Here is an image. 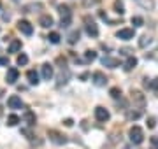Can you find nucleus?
<instances>
[{
    "label": "nucleus",
    "mask_w": 158,
    "mask_h": 149,
    "mask_svg": "<svg viewBox=\"0 0 158 149\" xmlns=\"http://www.w3.org/2000/svg\"><path fill=\"white\" fill-rule=\"evenodd\" d=\"M128 137L132 140V144H135V146L144 142V132H142L141 126H132L130 132H128Z\"/></svg>",
    "instance_id": "1"
},
{
    "label": "nucleus",
    "mask_w": 158,
    "mask_h": 149,
    "mask_svg": "<svg viewBox=\"0 0 158 149\" xmlns=\"http://www.w3.org/2000/svg\"><path fill=\"white\" fill-rule=\"evenodd\" d=\"M58 12H60V16H62L60 26L67 28L69 25H70V21H72V12H70V9H69L67 6H58Z\"/></svg>",
    "instance_id": "2"
},
{
    "label": "nucleus",
    "mask_w": 158,
    "mask_h": 149,
    "mask_svg": "<svg viewBox=\"0 0 158 149\" xmlns=\"http://www.w3.org/2000/svg\"><path fill=\"white\" fill-rule=\"evenodd\" d=\"M85 30H86V34L90 37H93V39L98 37V26H97V23L90 16H85Z\"/></svg>",
    "instance_id": "3"
},
{
    "label": "nucleus",
    "mask_w": 158,
    "mask_h": 149,
    "mask_svg": "<svg viewBox=\"0 0 158 149\" xmlns=\"http://www.w3.org/2000/svg\"><path fill=\"white\" fill-rule=\"evenodd\" d=\"M132 102L135 105L137 109H144V105H146V98L142 95V91L139 90H132Z\"/></svg>",
    "instance_id": "4"
},
{
    "label": "nucleus",
    "mask_w": 158,
    "mask_h": 149,
    "mask_svg": "<svg viewBox=\"0 0 158 149\" xmlns=\"http://www.w3.org/2000/svg\"><path fill=\"white\" fill-rule=\"evenodd\" d=\"M48 135H49L51 142L56 144V146H63V144H67V137H65V135H62L60 132H56V130H49V132H48Z\"/></svg>",
    "instance_id": "5"
},
{
    "label": "nucleus",
    "mask_w": 158,
    "mask_h": 149,
    "mask_svg": "<svg viewBox=\"0 0 158 149\" xmlns=\"http://www.w3.org/2000/svg\"><path fill=\"white\" fill-rule=\"evenodd\" d=\"M18 30H19L23 35H27V37H30V35L34 34V26H32V23L27 21V19H19V21H18Z\"/></svg>",
    "instance_id": "6"
},
{
    "label": "nucleus",
    "mask_w": 158,
    "mask_h": 149,
    "mask_svg": "<svg viewBox=\"0 0 158 149\" xmlns=\"http://www.w3.org/2000/svg\"><path fill=\"white\" fill-rule=\"evenodd\" d=\"M95 119L100 121V123H106V121L111 119V114H109V111L106 107L98 105V107H95Z\"/></svg>",
    "instance_id": "7"
},
{
    "label": "nucleus",
    "mask_w": 158,
    "mask_h": 149,
    "mask_svg": "<svg viewBox=\"0 0 158 149\" xmlns=\"http://www.w3.org/2000/svg\"><path fill=\"white\" fill-rule=\"evenodd\" d=\"M116 37L121 39V40H130V39H134V37H135V30H134V28H121V30H118Z\"/></svg>",
    "instance_id": "8"
},
{
    "label": "nucleus",
    "mask_w": 158,
    "mask_h": 149,
    "mask_svg": "<svg viewBox=\"0 0 158 149\" xmlns=\"http://www.w3.org/2000/svg\"><path fill=\"white\" fill-rule=\"evenodd\" d=\"M58 86H62V84H67L69 83V79H70V70L63 65L62 67V70H60V74H58Z\"/></svg>",
    "instance_id": "9"
},
{
    "label": "nucleus",
    "mask_w": 158,
    "mask_h": 149,
    "mask_svg": "<svg viewBox=\"0 0 158 149\" xmlns=\"http://www.w3.org/2000/svg\"><path fill=\"white\" fill-rule=\"evenodd\" d=\"M40 72H42V79L44 81H51L53 79V75H55L53 65H49V63H44V65L40 67Z\"/></svg>",
    "instance_id": "10"
},
{
    "label": "nucleus",
    "mask_w": 158,
    "mask_h": 149,
    "mask_svg": "<svg viewBox=\"0 0 158 149\" xmlns=\"http://www.w3.org/2000/svg\"><path fill=\"white\" fill-rule=\"evenodd\" d=\"M91 81H93V84H95V86H106V84H107V77L102 74V72H93Z\"/></svg>",
    "instance_id": "11"
},
{
    "label": "nucleus",
    "mask_w": 158,
    "mask_h": 149,
    "mask_svg": "<svg viewBox=\"0 0 158 149\" xmlns=\"http://www.w3.org/2000/svg\"><path fill=\"white\" fill-rule=\"evenodd\" d=\"M19 77V72H18L16 67H11V69H7V75H6V81L7 84H14Z\"/></svg>",
    "instance_id": "12"
},
{
    "label": "nucleus",
    "mask_w": 158,
    "mask_h": 149,
    "mask_svg": "<svg viewBox=\"0 0 158 149\" xmlns=\"http://www.w3.org/2000/svg\"><path fill=\"white\" fill-rule=\"evenodd\" d=\"M7 105H9V109H21L23 102L18 95H11V97L7 98Z\"/></svg>",
    "instance_id": "13"
},
{
    "label": "nucleus",
    "mask_w": 158,
    "mask_h": 149,
    "mask_svg": "<svg viewBox=\"0 0 158 149\" xmlns=\"http://www.w3.org/2000/svg\"><path fill=\"white\" fill-rule=\"evenodd\" d=\"M100 62H102L104 67H109V69H116V67H119V60L118 58H113V56H104Z\"/></svg>",
    "instance_id": "14"
},
{
    "label": "nucleus",
    "mask_w": 158,
    "mask_h": 149,
    "mask_svg": "<svg viewBox=\"0 0 158 149\" xmlns=\"http://www.w3.org/2000/svg\"><path fill=\"white\" fill-rule=\"evenodd\" d=\"M39 25L42 26V28H51V26L55 25V19H53V18H51L49 14H44V16H40Z\"/></svg>",
    "instance_id": "15"
},
{
    "label": "nucleus",
    "mask_w": 158,
    "mask_h": 149,
    "mask_svg": "<svg viewBox=\"0 0 158 149\" xmlns=\"http://www.w3.org/2000/svg\"><path fill=\"white\" fill-rule=\"evenodd\" d=\"M137 6H141L142 9H146V11H153L155 9V0H134Z\"/></svg>",
    "instance_id": "16"
},
{
    "label": "nucleus",
    "mask_w": 158,
    "mask_h": 149,
    "mask_svg": "<svg viewBox=\"0 0 158 149\" xmlns=\"http://www.w3.org/2000/svg\"><path fill=\"white\" fill-rule=\"evenodd\" d=\"M135 67H137V58L135 56H128V58H127V62L123 63V69L127 70V72L134 70Z\"/></svg>",
    "instance_id": "17"
},
{
    "label": "nucleus",
    "mask_w": 158,
    "mask_h": 149,
    "mask_svg": "<svg viewBox=\"0 0 158 149\" xmlns=\"http://www.w3.org/2000/svg\"><path fill=\"white\" fill-rule=\"evenodd\" d=\"M27 79H28V83L34 84V86L39 84V74H37L35 70H28V72H27Z\"/></svg>",
    "instance_id": "18"
},
{
    "label": "nucleus",
    "mask_w": 158,
    "mask_h": 149,
    "mask_svg": "<svg viewBox=\"0 0 158 149\" xmlns=\"http://www.w3.org/2000/svg\"><path fill=\"white\" fill-rule=\"evenodd\" d=\"M21 51V40L19 39H12L9 44V53H18Z\"/></svg>",
    "instance_id": "19"
},
{
    "label": "nucleus",
    "mask_w": 158,
    "mask_h": 149,
    "mask_svg": "<svg viewBox=\"0 0 158 149\" xmlns=\"http://www.w3.org/2000/svg\"><path fill=\"white\" fill-rule=\"evenodd\" d=\"M142 116V109H137V111H128V112H127V119H130V121H137L139 119V118H141Z\"/></svg>",
    "instance_id": "20"
},
{
    "label": "nucleus",
    "mask_w": 158,
    "mask_h": 149,
    "mask_svg": "<svg viewBox=\"0 0 158 149\" xmlns=\"http://www.w3.org/2000/svg\"><path fill=\"white\" fill-rule=\"evenodd\" d=\"M79 37H81L79 30H72V32L67 35V42L69 44H76V42H79Z\"/></svg>",
    "instance_id": "21"
},
{
    "label": "nucleus",
    "mask_w": 158,
    "mask_h": 149,
    "mask_svg": "<svg viewBox=\"0 0 158 149\" xmlns=\"http://www.w3.org/2000/svg\"><path fill=\"white\" fill-rule=\"evenodd\" d=\"M23 119L27 121L30 126H34V125H35V114L32 112V111H27V112H25V116H23Z\"/></svg>",
    "instance_id": "22"
},
{
    "label": "nucleus",
    "mask_w": 158,
    "mask_h": 149,
    "mask_svg": "<svg viewBox=\"0 0 158 149\" xmlns=\"http://www.w3.org/2000/svg\"><path fill=\"white\" fill-rule=\"evenodd\" d=\"M114 12H118L119 16H123L125 14V6L121 0H114Z\"/></svg>",
    "instance_id": "23"
},
{
    "label": "nucleus",
    "mask_w": 158,
    "mask_h": 149,
    "mask_svg": "<svg viewBox=\"0 0 158 149\" xmlns=\"http://www.w3.org/2000/svg\"><path fill=\"white\" fill-rule=\"evenodd\" d=\"M97 60V53L91 51V49H88V51H85V63H90V62H95Z\"/></svg>",
    "instance_id": "24"
},
{
    "label": "nucleus",
    "mask_w": 158,
    "mask_h": 149,
    "mask_svg": "<svg viewBox=\"0 0 158 149\" xmlns=\"http://www.w3.org/2000/svg\"><path fill=\"white\" fill-rule=\"evenodd\" d=\"M60 34H56V32H51L49 35H48V40H49L51 44H60Z\"/></svg>",
    "instance_id": "25"
},
{
    "label": "nucleus",
    "mask_w": 158,
    "mask_h": 149,
    "mask_svg": "<svg viewBox=\"0 0 158 149\" xmlns=\"http://www.w3.org/2000/svg\"><path fill=\"white\" fill-rule=\"evenodd\" d=\"M18 123H19V118H18L16 114H11L7 118V126H16Z\"/></svg>",
    "instance_id": "26"
},
{
    "label": "nucleus",
    "mask_w": 158,
    "mask_h": 149,
    "mask_svg": "<svg viewBox=\"0 0 158 149\" xmlns=\"http://www.w3.org/2000/svg\"><path fill=\"white\" fill-rule=\"evenodd\" d=\"M109 95H111L113 98H121V90H119L118 86H114V88L109 90Z\"/></svg>",
    "instance_id": "27"
},
{
    "label": "nucleus",
    "mask_w": 158,
    "mask_h": 149,
    "mask_svg": "<svg viewBox=\"0 0 158 149\" xmlns=\"http://www.w3.org/2000/svg\"><path fill=\"white\" fill-rule=\"evenodd\" d=\"M18 65H27V63H28V56H27V54H25V53H21V54H18Z\"/></svg>",
    "instance_id": "28"
},
{
    "label": "nucleus",
    "mask_w": 158,
    "mask_h": 149,
    "mask_svg": "<svg viewBox=\"0 0 158 149\" xmlns=\"http://www.w3.org/2000/svg\"><path fill=\"white\" fill-rule=\"evenodd\" d=\"M149 42H151V39H149L148 35H142L141 40H139V46H141V47H146V46H149Z\"/></svg>",
    "instance_id": "29"
},
{
    "label": "nucleus",
    "mask_w": 158,
    "mask_h": 149,
    "mask_svg": "<svg viewBox=\"0 0 158 149\" xmlns=\"http://www.w3.org/2000/svg\"><path fill=\"white\" fill-rule=\"evenodd\" d=\"M21 135H25L28 140H34V133H32L30 128H21Z\"/></svg>",
    "instance_id": "30"
},
{
    "label": "nucleus",
    "mask_w": 158,
    "mask_h": 149,
    "mask_svg": "<svg viewBox=\"0 0 158 149\" xmlns=\"http://www.w3.org/2000/svg\"><path fill=\"white\" fill-rule=\"evenodd\" d=\"M132 25H134V26H142V25H144V19H142L141 16H134L132 18Z\"/></svg>",
    "instance_id": "31"
},
{
    "label": "nucleus",
    "mask_w": 158,
    "mask_h": 149,
    "mask_svg": "<svg viewBox=\"0 0 158 149\" xmlns=\"http://www.w3.org/2000/svg\"><path fill=\"white\" fill-rule=\"evenodd\" d=\"M149 142H151V147L153 149H158V135H153Z\"/></svg>",
    "instance_id": "32"
},
{
    "label": "nucleus",
    "mask_w": 158,
    "mask_h": 149,
    "mask_svg": "<svg viewBox=\"0 0 158 149\" xmlns=\"http://www.w3.org/2000/svg\"><path fill=\"white\" fill-rule=\"evenodd\" d=\"M149 88H151V90H155V91H158V77H155V79L149 83Z\"/></svg>",
    "instance_id": "33"
},
{
    "label": "nucleus",
    "mask_w": 158,
    "mask_h": 149,
    "mask_svg": "<svg viewBox=\"0 0 158 149\" xmlns=\"http://www.w3.org/2000/svg\"><path fill=\"white\" fill-rule=\"evenodd\" d=\"M148 126H149V128H155V126H156V119H155V118H149V119H148Z\"/></svg>",
    "instance_id": "34"
},
{
    "label": "nucleus",
    "mask_w": 158,
    "mask_h": 149,
    "mask_svg": "<svg viewBox=\"0 0 158 149\" xmlns=\"http://www.w3.org/2000/svg\"><path fill=\"white\" fill-rule=\"evenodd\" d=\"M63 125H65V126H72V125H74V121L70 119V118H69V119H65V121H63Z\"/></svg>",
    "instance_id": "35"
},
{
    "label": "nucleus",
    "mask_w": 158,
    "mask_h": 149,
    "mask_svg": "<svg viewBox=\"0 0 158 149\" xmlns=\"http://www.w3.org/2000/svg\"><path fill=\"white\" fill-rule=\"evenodd\" d=\"M0 65H9V60L7 58H0Z\"/></svg>",
    "instance_id": "36"
},
{
    "label": "nucleus",
    "mask_w": 158,
    "mask_h": 149,
    "mask_svg": "<svg viewBox=\"0 0 158 149\" xmlns=\"http://www.w3.org/2000/svg\"><path fill=\"white\" fill-rule=\"evenodd\" d=\"M2 95H4V90H2V88H0V98H2Z\"/></svg>",
    "instance_id": "37"
},
{
    "label": "nucleus",
    "mask_w": 158,
    "mask_h": 149,
    "mask_svg": "<svg viewBox=\"0 0 158 149\" xmlns=\"http://www.w3.org/2000/svg\"><path fill=\"white\" fill-rule=\"evenodd\" d=\"M0 114H2V107H0Z\"/></svg>",
    "instance_id": "38"
},
{
    "label": "nucleus",
    "mask_w": 158,
    "mask_h": 149,
    "mask_svg": "<svg viewBox=\"0 0 158 149\" xmlns=\"http://www.w3.org/2000/svg\"><path fill=\"white\" fill-rule=\"evenodd\" d=\"M0 7H2V2H0Z\"/></svg>",
    "instance_id": "39"
}]
</instances>
